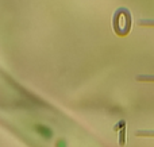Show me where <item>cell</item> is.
Here are the masks:
<instances>
[{
  "instance_id": "4",
  "label": "cell",
  "mask_w": 154,
  "mask_h": 147,
  "mask_svg": "<svg viewBox=\"0 0 154 147\" xmlns=\"http://www.w3.org/2000/svg\"><path fill=\"white\" fill-rule=\"evenodd\" d=\"M139 26H154V19H139Z\"/></svg>"
},
{
  "instance_id": "3",
  "label": "cell",
  "mask_w": 154,
  "mask_h": 147,
  "mask_svg": "<svg viewBox=\"0 0 154 147\" xmlns=\"http://www.w3.org/2000/svg\"><path fill=\"white\" fill-rule=\"evenodd\" d=\"M138 81H154V74H138L137 76Z\"/></svg>"
},
{
  "instance_id": "1",
  "label": "cell",
  "mask_w": 154,
  "mask_h": 147,
  "mask_svg": "<svg viewBox=\"0 0 154 147\" xmlns=\"http://www.w3.org/2000/svg\"><path fill=\"white\" fill-rule=\"evenodd\" d=\"M114 30L118 35H127L131 30V14L127 8H119L114 15Z\"/></svg>"
},
{
  "instance_id": "2",
  "label": "cell",
  "mask_w": 154,
  "mask_h": 147,
  "mask_svg": "<svg viewBox=\"0 0 154 147\" xmlns=\"http://www.w3.org/2000/svg\"><path fill=\"white\" fill-rule=\"evenodd\" d=\"M137 136H154V130H139L137 131Z\"/></svg>"
}]
</instances>
